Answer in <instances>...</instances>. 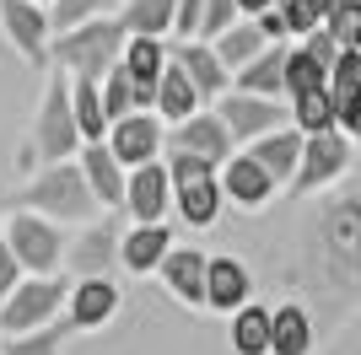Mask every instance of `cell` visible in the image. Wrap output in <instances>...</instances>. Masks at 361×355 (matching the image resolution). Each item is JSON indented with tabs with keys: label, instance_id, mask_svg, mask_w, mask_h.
Returning <instances> with one entry per match:
<instances>
[{
	"label": "cell",
	"instance_id": "cell-45",
	"mask_svg": "<svg viewBox=\"0 0 361 355\" xmlns=\"http://www.w3.org/2000/svg\"><path fill=\"white\" fill-rule=\"evenodd\" d=\"M350 49H356V54H361V32H356V44H350Z\"/></svg>",
	"mask_w": 361,
	"mask_h": 355
},
{
	"label": "cell",
	"instance_id": "cell-29",
	"mask_svg": "<svg viewBox=\"0 0 361 355\" xmlns=\"http://www.w3.org/2000/svg\"><path fill=\"white\" fill-rule=\"evenodd\" d=\"M71 340H75L71 318H54V323L27 328V334H0V355H65Z\"/></svg>",
	"mask_w": 361,
	"mask_h": 355
},
{
	"label": "cell",
	"instance_id": "cell-8",
	"mask_svg": "<svg viewBox=\"0 0 361 355\" xmlns=\"http://www.w3.org/2000/svg\"><path fill=\"white\" fill-rule=\"evenodd\" d=\"M350 173V135L345 130H324V135H307L302 140V162L297 178H291V194H318L340 183Z\"/></svg>",
	"mask_w": 361,
	"mask_h": 355
},
{
	"label": "cell",
	"instance_id": "cell-38",
	"mask_svg": "<svg viewBox=\"0 0 361 355\" xmlns=\"http://www.w3.org/2000/svg\"><path fill=\"white\" fill-rule=\"evenodd\" d=\"M238 0H205V16H200V38H205V44H216V38H221L226 27H232V22H238Z\"/></svg>",
	"mask_w": 361,
	"mask_h": 355
},
{
	"label": "cell",
	"instance_id": "cell-33",
	"mask_svg": "<svg viewBox=\"0 0 361 355\" xmlns=\"http://www.w3.org/2000/svg\"><path fill=\"white\" fill-rule=\"evenodd\" d=\"M313 87H329V70H324L302 44H291L286 49V103L302 97V92H313Z\"/></svg>",
	"mask_w": 361,
	"mask_h": 355
},
{
	"label": "cell",
	"instance_id": "cell-23",
	"mask_svg": "<svg viewBox=\"0 0 361 355\" xmlns=\"http://www.w3.org/2000/svg\"><path fill=\"white\" fill-rule=\"evenodd\" d=\"M286 49L270 44L259 59H248L243 70H232V92H254V97H286Z\"/></svg>",
	"mask_w": 361,
	"mask_h": 355
},
{
	"label": "cell",
	"instance_id": "cell-37",
	"mask_svg": "<svg viewBox=\"0 0 361 355\" xmlns=\"http://www.w3.org/2000/svg\"><path fill=\"white\" fill-rule=\"evenodd\" d=\"M281 16H286V32H291V44L297 38H307V32L324 27V11H318V0H286L281 6Z\"/></svg>",
	"mask_w": 361,
	"mask_h": 355
},
{
	"label": "cell",
	"instance_id": "cell-13",
	"mask_svg": "<svg viewBox=\"0 0 361 355\" xmlns=\"http://www.w3.org/2000/svg\"><path fill=\"white\" fill-rule=\"evenodd\" d=\"M167 210H173V173H167V162L157 156V162H146V167H130L124 216H130V221H167Z\"/></svg>",
	"mask_w": 361,
	"mask_h": 355
},
{
	"label": "cell",
	"instance_id": "cell-39",
	"mask_svg": "<svg viewBox=\"0 0 361 355\" xmlns=\"http://www.w3.org/2000/svg\"><path fill=\"white\" fill-rule=\"evenodd\" d=\"M22 280V264L11 253V237H6V189H0V301L11 296V285Z\"/></svg>",
	"mask_w": 361,
	"mask_h": 355
},
{
	"label": "cell",
	"instance_id": "cell-43",
	"mask_svg": "<svg viewBox=\"0 0 361 355\" xmlns=\"http://www.w3.org/2000/svg\"><path fill=\"white\" fill-rule=\"evenodd\" d=\"M259 27H264V38H270V44H291L286 16H281V11H264V16H259Z\"/></svg>",
	"mask_w": 361,
	"mask_h": 355
},
{
	"label": "cell",
	"instance_id": "cell-6",
	"mask_svg": "<svg viewBox=\"0 0 361 355\" xmlns=\"http://www.w3.org/2000/svg\"><path fill=\"white\" fill-rule=\"evenodd\" d=\"M318 248H324L329 275H361V194L334 199L318 216Z\"/></svg>",
	"mask_w": 361,
	"mask_h": 355
},
{
	"label": "cell",
	"instance_id": "cell-32",
	"mask_svg": "<svg viewBox=\"0 0 361 355\" xmlns=\"http://www.w3.org/2000/svg\"><path fill=\"white\" fill-rule=\"evenodd\" d=\"M291 124H297L302 135H324V130H340V113H334V97L329 87H313L302 92V97H291Z\"/></svg>",
	"mask_w": 361,
	"mask_h": 355
},
{
	"label": "cell",
	"instance_id": "cell-24",
	"mask_svg": "<svg viewBox=\"0 0 361 355\" xmlns=\"http://www.w3.org/2000/svg\"><path fill=\"white\" fill-rule=\"evenodd\" d=\"M270 355H313V312L302 301L270 307Z\"/></svg>",
	"mask_w": 361,
	"mask_h": 355
},
{
	"label": "cell",
	"instance_id": "cell-41",
	"mask_svg": "<svg viewBox=\"0 0 361 355\" xmlns=\"http://www.w3.org/2000/svg\"><path fill=\"white\" fill-rule=\"evenodd\" d=\"M297 44L307 49V54H313L318 65H324V70H329L334 59H340V44H334V38H329V32H324V27H318V32H307V38H297Z\"/></svg>",
	"mask_w": 361,
	"mask_h": 355
},
{
	"label": "cell",
	"instance_id": "cell-40",
	"mask_svg": "<svg viewBox=\"0 0 361 355\" xmlns=\"http://www.w3.org/2000/svg\"><path fill=\"white\" fill-rule=\"evenodd\" d=\"M200 16H205V0H178V16H173V38H200Z\"/></svg>",
	"mask_w": 361,
	"mask_h": 355
},
{
	"label": "cell",
	"instance_id": "cell-7",
	"mask_svg": "<svg viewBox=\"0 0 361 355\" xmlns=\"http://www.w3.org/2000/svg\"><path fill=\"white\" fill-rule=\"evenodd\" d=\"M124 210H103L97 221L75 226L71 248H65V275L75 269V280L81 275H108V269L119 264V237H124Z\"/></svg>",
	"mask_w": 361,
	"mask_h": 355
},
{
	"label": "cell",
	"instance_id": "cell-3",
	"mask_svg": "<svg viewBox=\"0 0 361 355\" xmlns=\"http://www.w3.org/2000/svg\"><path fill=\"white\" fill-rule=\"evenodd\" d=\"M124 44H130V32H124L119 11L114 16H92L81 27L71 32H54V65H60L71 81H103L114 65L124 59Z\"/></svg>",
	"mask_w": 361,
	"mask_h": 355
},
{
	"label": "cell",
	"instance_id": "cell-22",
	"mask_svg": "<svg viewBox=\"0 0 361 355\" xmlns=\"http://www.w3.org/2000/svg\"><path fill=\"white\" fill-rule=\"evenodd\" d=\"M302 140H307V135H302L297 124H281V130L259 135L254 146H243V151H248V156H254V162L264 167V173H270L275 183H281V189H286L291 178H297V162H302Z\"/></svg>",
	"mask_w": 361,
	"mask_h": 355
},
{
	"label": "cell",
	"instance_id": "cell-16",
	"mask_svg": "<svg viewBox=\"0 0 361 355\" xmlns=\"http://www.w3.org/2000/svg\"><path fill=\"white\" fill-rule=\"evenodd\" d=\"M167 248H173V226L167 221H130L124 237H119V269L135 275V280H146V275L162 269Z\"/></svg>",
	"mask_w": 361,
	"mask_h": 355
},
{
	"label": "cell",
	"instance_id": "cell-31",
	"mask_svg": "<svg viewBox=\"0 0 361 355\" xmlns=\"http://www.w3.org/2000/svg\"><path fill=\"white\" fill-rule=\"evenodd\" d=\"M167 59H173V44L167 38H135L130 32V44H124V70L135 75V81H146V87H157V75L167 70Z\"/></svg>",
	"mask_w": 361,
	"mask_h": 355
},
{
	"label": "cell",
	"instance_id": "cell-11",
	"mask_svg": "<svg viewBox=\"0 0 361 355\" xmlns=\"http://www.w3.org/2000/svg\"><path fill=\"white\" fill-rule=\"evenodd\" d=\"M124 307V291L114 285V275H81L71 285V301H65V318H71L75 334H92V328H108Z\"/></svg>",
	"mask_w": 361,
	"mask_h": 355
},
{
	"label": "cell",
	"instance_id": "cell-44",
	"mask_svg": "<svg viewBox=\"0 0 361 355\" xmlns=\"http://www.w3.org/2000/svg\"><path fill=\"white\" fill-rule=\"evenodd\" d=\"M238 11L243 16H264V11H275V0H238Z\"/></svg>",
	"mask_w": 361,
	"mask_h": 355
},
{
	"label": "cell",
	"instance_id": "cell-46",
	"mask_svg": "<svg viewBox=\"0 0 361 355\" xmlns=\"http://www.w3.org/2000/svg\"><path fill=\"white\" fill-rule=\"evenodd\" d=\"M38 6H49V0H38Z\"/></svg>",
	"mask_w": 361,
	"mask_h": 355
},
{
	"label": "cell",
	"instance_id": "cell-5",
	"mask_svg": "<svg viewBox=\"0 0 361 355\" xmlns=\"http://www.w3.org/2000/svg\"><path fill=\"white\" fill-rule=\"evenodd\" d=\"M65 301H71V275H22L0 301V334H27V328L54 323L65 318Z\"/></svg>",
	"mask_w": 361,
	"mask_h": 355
},
{
	"label": "cell",
	"instance_id": "cell-1",
	"mask_svg": "<svg viewBox=\"0 0 361 355\" xmlns=\"http://www.w3.org/2000/svg\"><path fill=\"white\" fill-rule=\"evenodd\" d=\"M6 205L11 210H38V216H49V221H60V226H87V221L103 216L87 173H81V162H49V167H38V173H27V183H22Z\"/></svg>",
	"mask_w": 361,
	"mask_h": 355
},
{
	"label": "cell",
	"instance_id": "cell-19",
	"mask_svg": "<svg viewBox=\"0 0 361 355\" xmlns=\"http://www.w3.org/2000/svg\"><path fill=\"white\" fill-rule=\"evenodd\" d=\"M221 167L216 173H200V178H183V183H173V210H178L183 226H195V232H205V226L221 221Z\"/></svg>",
	"mask_w": 361,
	"mask_h": 355
},
{
	"label": "cell",
	"instance_id": "cell-10",
	"mask_svg": "<svg viewBox=\"0 0 361 355\" xmlns=\"http://www.w3.org/2000/svg\"><path fill=\"white\" fill-rule=\"evenodd\" d=\"M216 113H221V124L232 130V140L238 146H254L259 135L281 130V124H291V108L281 103V97H254V92H226V97H216Z\"/></svg>",
	"mask_w": 361,
	"mask_h": 355
},
{
	"label": "cell",
	"instance_id": "cell-4",
	"mask_svg": "<svg viewBox=\"0 0 361 355\" xmlns=\"http://www.w3.org/2000/svg\"><path fill=\"white\" fill-rule=\"evenodd\" d=\"M6 237H11V253H16V264H22V275H65L71 237H65L60 221H49L38 210L6 205Z\"/></svg>",
	"mask_w": 361,
	"mask_h": 355
},
{
	"label": "cell",
	"instance_id": "cell-26",
	"mask_svg": "<svg viewBox=\"0 0 361 355\" xmlns=\"http://www.w3.org/2000/svg\"><path fill=\"white\" fill-rule=\"evenodd\" d=\"M226 340H232V355H270V307L243 301L226 323Z\"/></svg>",
	"mask_w": 361,
	"mask_h": 355
},
{
	"label": "cell",
	"instance_id": "cell-21",
	"mask_svg": "<svg viewBox=\"0 0 361 355\" xmlns=\"http://www.w3.org/2000/svg\"><path fill=\"white\" fill-rule=\"evenodd\" d=\"M205 264H211V253H200V248H167L162 269H157V280L173 291V301H183V307H205Z\"/></svg>",
	"mask_w": 361,
	"mask_h": 355
},
{
	"label": "cell",
	"instance_id": "cell-27",
	"mask_svg": "<svg viewBox=\"0 0 361 355\" xmlns=\"http://www.w3.org/2000/svg\"><path fill=\"white\" fill-rule=\"evenodd\" d=\"M264 49H270V38H264V27H259V16H238V22L216 38V54H221L226 70H243V65L259 59Z\"/></svg>",
	"mask_w": 361,
	"mask_h": 355
},
{
	"label": "cell",
	"instance_id": "cell-28",
	"mask_svg": "<svg viewBox=\"0 0 361 355\" xmlns=\"http://www.w3.org/2000/svg\"><path fill=\"white\" fill-rule=\"evenodd\" d=\"M178 16V0H119V22L135 38H167Z\"/></svg>",
	"mask_w": 361,
	"mask_h": 355
},
{
	"label": "cell",
	"instance_id": "cell-20",
	"mask_svg": "<svg viewBox=\"0 0 361 355\" xmlns=\"http://www.w3.org/2000/svg\"><path fill=\"white\" fill-rule=\"evenodd\" d=\"M75 162L87 173L92 194H97V205L103 210H124V183H130V167L108 151V140H87V146L75 151Z\"/></svg>",
	"mask_w": 361,
	"mask_h": 355
},
{
	"label": "cell",
	"instance_id": "cell-30",
	"mask_svg": "<svg viewBox=\"0 0 361 355\" xmlns=\"http://www.w3.org/2000/svg\"><path fill=\"white\" fill-rule=\"evenodd\" d=\"M71 113H75V130H81V146L87 140H108L114 118L103 108V87L97 81H71Z\"/></svg>",
	"mask_w": 361,
	"mask_h": 355
},
{
	"label": "cell",
	"instance_id": "cell-42",
	"mask_svg": "<svg viewBox=\"0 0 361 355\" xmlns=\"http://www.w3.org/2000/svg\"><path fill=\"white\" fill-rule=\"evenodd\" d=\"M340 130L350 135V146H361V92L350 97L345 108H340Z\"/></svg>",
	"mask_w": 361,
	"mask_h": 355
},
{
	"label": "cell",
	"instance_id": "cell-34",
	"mask_svg": "<svg viewBox=\"0 0 361 355\" xmlns=\"http://www.w3.org/2000/svg\"><path fill=\"white\" fill-rule=\"evenodd\" d=\"M114 6L119 0H49V27L71 32L81 22H92V16H114Z\"/></svg>",
	"mask_w": 361,
	"mask_h": 355
},
{
	"label": "cell",
	"instance_id": "cell-18",
	"mask_svg": "<svg viewBox=\"0 0 361 355\" xmlns=\"http://www.w3.org/2000/svg\"><path fill=\"white\" fill-rule=\"evenodd\" d=\"M243 301H254V275H248V264L232 259V253H211V264H205V307L232 318Z\"/></svg>",
	"mask_w": 361,
	"mask_h": 355
},
{
	"label": "cell",
	"instance_id": "cell-25",
	"mask_svg": "<svg viewBox=\"0 0 361 355\" xmlns=\"http://www.w3.org/2000/svg\"><path fill=\"white\" fill-rule=\"evenodd\" d=\"M200 108H205V103H200L195 81H189V75L173 65V59H167V70L157 75V118H162L167 130H173V124H183V118L200 113Z\"/></svg>",
	"mask_w": 361,
	"mask_h": 355
},
{
	"label": "cell",
	"instance_id": "cell-2",
	"mask_svg": "<svg viewBox=\"0 0 361 355\" xmlns=\"http://www.w3.org/2000/svg\"><path fill=\"white\" fill-rule=\"evenodd\" d=\"M75 151H81V130H75V113H71V75L54 65L44 97H38V113H32V130L16 151V167L38 173L49 162H75Z\"/></svg>",
	"mask_w": 361,
	"mask_h": 355
},
{
	"label": "cell",
	"instance_id": "cell-17",
	"mask_svg": "<svg viewBox=\"0 0 361 355\" xmlns=\"http://www.w3.org/2000/svg\"><path fill=\"white\" fill-rule=\"evenodd\" d=\"M221 194H226V205H238V210H264L275 194H281V183H275L248 151H232L221 162Z\"/></svg>",
	"mask_w": 361,
	"mask_h": 355
},
{
	"label": "cell",
	"instance_id": "cell-36",
	"mask_svg": "<svg viewBox=\"0 0 361 355\" xmlns=\"http://www.w3.org/2000/svg\"><path fill=\"white\" fill-rule=\"evenodd\" d=\"M324 32H329L340 49L356 44V32H361V0H340L329 16H324Z\"/></svg>",
	"mask_w": 361,
	"mask_h": 355
},
{
	"label": "cell",
	"instance_id": "cell-12",
	"mask_svg": "<svg viewBox=\"0 0 361 355\" xmlns=\"http://www.w3.org/2000/svg\"><path fill=\"white\" fill-rule=\"evenodd\" d=\"M167 151H195V156H205V162L221 167L232 151H243L238 140H232V130L221 124V113L216 108H200V113H189L183 124H173L167 130Z\"/></svg>",
	"mask_w": 361,
	"mask_h": 355
},
{
	"label": "cell",
	"instance_id": "cell-14",
	"mask_svg": "<svg viewBox=\"0 0 361 355\" xmlns=\"http://www.w3.org/2000/svg\"><path fill=\"white\" fill-rule=\"evenodd\" d=\"M108 151L119 156L124 167H146L167 151V124L157 113H130V118H114L108 130Z\"/></svg>",
	"mask_w": 361,
	"mask_h": 355
},
{
	"label": "cell",
	"instance_id": "cell-15",
	"mask_svg": "<svg viewBox=\"0 0 361 355\" xmlns=\"http://www.w3.org/2000/svg\"><path fill=\"white\" fill-rule=\"evenodd\" d=\"M173 65L195 81V92H200V103H205V108L232 92V70L221 65L216 44H205V38H178V44H173Z\"/></svg>",
	"mask_w": 361,
	"mask_h": 355
},
{
	"label": "cell",
	"instance_id": "cell-9",
	"mask_svg": "<svg viewBox=\"0 0 361 355\" xmlns=\"http://www.w3.org/2000/svg\"><path fill=\"white\" fill-rule=\"evenodd\" d=\"M0 27H6V44L27 59L32 70L54 65V27H49V6L38 0H0Z\"/></svg>",
	"mask_w": 361,
	"mask_h": 355
},
{
	"label": "cell",
	"instance_id": "cell-35",
	"mask_svg": "<svg viewBox=\"0 0 361 355\" xmlns=\"http://www.w3.org/2000/svg\"><path fill=\"white\" fill-rule=\"evenodd\" d=\"M361 92V54L356 49H340V59L329 65V97H334V113Z\"/></svg>",
	"mask_w": 361,
	"mask_h": 355
}]
</instances>
